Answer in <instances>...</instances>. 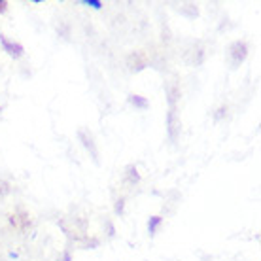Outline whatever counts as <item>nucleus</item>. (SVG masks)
<instances>
[{
	"mask_svg": "<svg viewBox=\"0 0 261 261\" xmlns=\"http://www.w3.org/2000/svg\"><path fill=\"white\" fill-rule=\"evenodd\" d=\"M231 59H233V65H239L246 59V44L244 42H235L231 46Z\"/></svg>",
	"mask_w": 261,
	"mask_h": 261,
	"instance_id": "nucleus-1",
	"label": "nucleus"
},
{
	"mask_svg": "<svg viewBox=\"0 0 261 261\" xmlns=\"http://www.w3.org/2000/svg\"><path fill=\"white\" fill-rule=\"evenodd\" d=\"M0 42H2V47L8 51V55H12V57H21L23 55V47L19 46V44H12L8 38H4V36H0Z\"/></svg>",
	"mask_w": 261,
	"mask_h": 261,
	"instance_id": "nucleus-2",
	"label": "nucleus"
},
{
	"mask_svg": "<svg viewBox=\"0 0 261 261\" xmlns=\"http://www.w3.org/2000/svg\"><path fill=\"white\" fill-rule=\"evenodd\" d=\"M80 138H82V142H84L85 148L91 151L93 159H95V161H98V150H97V146H95V142H93L91 135H87L85 130H80Z\"/></svg>",
	"mask_w": 261,
	"mask_h": 261,
	"instance_id": "nucleus-3",
	"label": "nucleus"
},
{
	"mask_svg": "<svg viewBox=\"0 0 261 261\" xmlns=\"http://www.w3.org/2000/svg\"><path fill=\"white\" fill-rule=\"evenodd\" d=\"M129 102L133 106H137V108H146V106H148V100L144 97H138V95H130Z\"/></svg>",
	"mask_w": 261,
	"mask_h": 261,
	"instance_id": "nucleus-4",
	"label": "nucleus"
},
{
	"mask_svg": "<svg viewBox=\"0 0 261 261\" xmlns=\"http://www.w3.org/2000/svg\"><path fill=\"white\" fill-rule=\"evenodd\" d=\"M161 223V218L159 216H153L150 222H148V231H150V235H155V231H157V225Z\"/></svg>",
	"mask_w": 261,
	"mask_h": 261,
	"instance_id": "nucleus-5",
	"label": "nucleus"
},
{
	"mask_svg": "<svg viewBox=\"0 0 261 261\" xmlns=\"http://www.w3.org/2000/svg\"><path fill=\"white\" fill-rule=\"evenodd\" d=\"M127 178H129V182H133V184L140 180V176L137 174V169H135L133 165H130V167H127Z\"/></svg>",
	"mask_w": 261,
	"mask_h": 261,
	"instance_id": "nucleus-6",
	"label": "nucleus"
},
{
	"mask_svg": "<svg viewBox=\"0 0 261 261\" xmlns=\"http://www.w3.org/2000/svg\"><path fill=\"white\" fill-rule=\"evenodd\" d=\"M82 4H85V6H91V8H95V10H100V8H102V2H100V0H84Z\"/></svg>",
	"mask_w": 261,
	"mask_h": 261,
	"instance_id": "nucleus-7",
	"label": "nucleus"
},
{
	"mask_svg": "<svg viewBox=\"0 0 261 261\" xmlns=\"http://www.w3.org/2000/svg\"><path fill=\"white\" fill-rule=\"evenodd\" d=\"M123 199H119L118 201V204H116V212H118V214H121V212H123Z\"/></svg>",
	"mask_w": 261,
	"mask_h": 261,
	"instance_id": "nucleus-8",
	"label": "nucleus"
},
{
	"mask_svg": "<svg viewBox=\"0 0 261 261\" xmlns=\"http://www.w3.org/2000/svg\"><path fill=\"white\" fill-rule=\"evenodd\" d=\"M4 8H6V2H2V0H0V12H4Z\"/></svg>",
	"mask_w": 261,
	"mask_h": 261,
	"instance_id": "nucleus-9",
	"label": "nucleus"
},
{
	"mask_svg": "<svg viewBox=\"0 0 261 261\" xmlns=\"http://www.w3.org/2000/svg\"><path fill=\"white\" fill-rule=\"evenodd\" d=\"M63 261H70V254H65V257H63Z\"/></svg>",
	"mask_w": 261,
	"mask_h": 261,
	"instance_id": "nucleus-10",
	"label": "nucleus"
}]
</instances>
